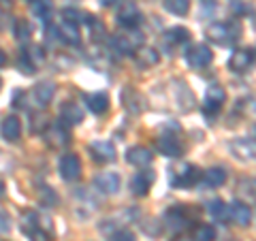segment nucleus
Segmentation results:
<instances>
[{
    "instance_id": "1",
    "label": "nucleus",
    "mask_w": 256,
    "mask_h": 241,
    "mask_svg": "<svg viewBox=\"0 0 256 241\" xmlns=\"http://www.w3.org/2000/svg\"><path fill=\"white\" fill-rule=\"evenodd\" d=\"M207 36L218 45H233L242 36V26L237 22H218L207 28Z\"/></svg>"
},
{
    "instance_id": "2",
    "label": "nucleus",
    "mask_w": 256,
    "mask_h": 241,
    "mask_svg": "<svg viewBox=\"0 0 256 241\" xmlns=\"http://www.w3.org/2000/svg\"><path fill=\"white\" fill-rule=\"evenodd\" d=\"M24 232L32 239V241H47L54 237V228H52V220L38 214H28V218L24 220Z\"/></svg>"
},
{
    "instance_id": "3",
    "label": "nucleus",
    "mask_w": 256,
    "mask_h": 241,
    "mask_svg": "<svg viewBox=\"0 0 256 241\" xmlns=\"http://www.w3.org/2000/svg\"><path fill=\"white\" fill-rule=\"evenodd\" d=\"M201 171L194 164H182L180 168H175L171 173V184L175 188H192L196 186L198 180H201Z\"/></svg>"
},
{
    "instance_id": "4",
    "label": "nucleus",
    "mask_w": 256,
    "mask_h": 241,
    "mask_svg": "<svg viewBox=\"0 0 256 241\" xmlns=\"http://www.w3.org/2000/svg\"><path fill=\"white\" fill-rule=\"evenodd\" d=\"M186 60L192 68H207L214 60V54L205 43H196L186 52Z\"/></svg>"
},
{
    "instance_id": "5",
    "label": "nucleus",
    "mask_w": 256,
    "mask_h": 241,
    "mask_svg": "<svg viewBox=\"0 0 256 241\" xmlns=\"http://www.w3.org/2000/svg\"><path fill=\"white\" fill-rule=\"evenodd\" d=\"M58 171L62 175V180L75 182V180L82 178V160H79V156H75V154H64L58 162Z\"/></svg>"
},
{
    "instance_id": "6",
    "label": "nucleus",
    "mask_w": 256,
    "mask_h": 241,
    "mask_svg": "<svg viewBox=\"0 0 256 241\" xmlns=\"http://www.w3.org/2000/svg\"><path fill=\"white\" fill-rule=\"evenodd\" d=\"M116 20H118V24L122 28H126V30H132V28H137L139 24H141V11L137 9V4H132V2H126L122 9L118 11V15H116Z\"/></svg>"
},
{
    "instance_id": "7",
    "label": "nucleus",
    "mask_w": 256,
    "mask_h": 241,
    "mask_svg": "<svg viewBox=\"0 0 256 241\" xmlns=\"http://www.w3.org/2000/svg\"><path fill=\"white\" fill-rule=\"evenodd\" d=\"M224 98H226V92H224L220 86H212L205 94V105H203L205 116L212 118V116L218 114V111L222 109V105H224Z\"/></svg>"
},
{
    "instance_id": "8",
    "label": "nucleus",
    "mask_w": 256,
    "mask_h": 241,
    "mask_svg": "<svg viewBox=\"0 0 256 241\" xmlns=\"http://www.w3.org/2000/svg\"><path fill=\"white\" fill-rule=\"evenodd\" d=\"M256 62V52L254 50H239L230 56L228 68L233 73H246L248 68H252V64Z\"/></svg>"
},
{
    "instance_id": "9",
    "label": "nucleus",
    "mask_w": 256,
    "mask_h": 241,
    "mask_svg": "<svg viewBox=\"0 0 256 241\" xmlns=\"http://www.w3.org/2000/svg\"><path fill=\"white\" fill-rule=\"evenodd\" d=\"M45 139L54 148H64V146L70 143V132L66 130V126H64L62 122H56L45 130Z\"/></svg>"
},
{
    "instance_id": "10",
    "label": "nucleus",
    "mask_w": 256,
    "mask_h": 241,
    "mask_svg": "<svg viewBox=\"0 0 256 241\" xmlns=\"http://www.w3.org/2000/svg\"><path fill=\"white\" fill-rule=\"evenodd\" d=\"M88 150H90V156L96 162H111L116 158V146L111 141H94Z\"/></svg>"
},
{
    "instance_id": "11",
    "label": "nucleus",
    "mask_w": 256,
    "mask_h": 241,
    "mask_svg": "<svg viewBox=\"0 0 256 241\" xmlns=\"http://www.w3.org/2000/svg\"><path fill=\"white\" fill-rule=\"evenodd\" d=\"M94 186L100 192H105V194H116V192L120 190V175L116 171L98 173L94 178Z\"/></svg>"
},
{
    "instance_id": "12",
    "label": "nucleus",
    "mask_w": 256,
    "mask_h": 241,
    "mask_svg": "<svg viewBox=\"0 0 256 241\" xmlns=\"http://www.w3.org/2000/svg\"><path fill=\"white\" fill-rule=\"evenodd\" d=\"M228 148L239 160H256V141L254 139H235Z\"/></svg>"
},
{
    "instance_id": "13",
    "label": "nucleus",
    "mask_w": 256,
    "mask_h": 241,
    "mask_svg": "<svg viewBox=\"0 0 256 241\" xmlns=\"http://www.w3.org/2000/svg\"><path fill=\"white\" fill-rule=\"evenodd\" d=\"M156 146H158V150L162 152L164 156H169V158H180L184 154V146L178 139H175L173 134H160L158 141H156Z\"/></svg>"
},
{
    "instance_id": "14",
    "label": "nucleus",
    "mask_w": 256,
    "mask_h": 241,
    "mask_svg": "<svg viewBox=\"0 0 256 241\" xmlns=\"http://www.w3.org/2000/svg\"><path fill=\"white\" fill-rule=\"evenodd\" d=\"M228 216L239 226H248V224L252 222V210L246 203H242V200H233V203L228 205Z\"/></svg>"
},
{
    "instance_id": "15",
    "label": "nucleus",
    "mask_w": 256,
    "mask_h": 241,
    "mask_svg": "<svg viewBox=\"0 0 256 241\" xmlns=\"http://www.w3.org/2000/svg\"><path fill=\"white\" fill-rule=\"evenodd\" d=\"M0 134H2L4 141H11L15 143L22 136V122L15 116H6L0 124Z\"/></svg>"
},
{
    "instance_id": "16",
    "label": "nucleus",
    "mask_w": 256,
    "mask_h": 241,
    "mask_svg": "<svg viewBox=\"0 0 256 241\" xmlns=\"http://www.w3.org/2000/svg\"><path fill=\"white\" fill-rule=\"evenodd\" d=\"M152 160H154L152 152L143 146H134L126 152V162L132 166H148V164H152Z\"/></svg>"
},
{
    "instance_id": "17",
    "label": "nucleus",
    "mask_w": 256,
    "mask_h": 241,
    "mask_svg": "<svg viewBox=\"0 0 256 241\" xmlns=\"http://www.w3.org/2000/svg\"><path fill=\"white\" fill-rule=\"evenodd\" d=\"M54 94H56V84L54 82H43V84L34 86V90H32V98H34V102L38 107H47L52 102Z\"/></svg>"
},
{
    "instance_id": "18",
    "label": "nucleus",
    "mask_w": 256,
    "mask_h": 241,
    "mask_svg": "<svg viewBox=\"0 0 256 241\" xmlns=\"http://www.w3.org/2000/svg\"><path fill=\"white\" fill-rule=\"evenodd\" d=\"M152 184H154V173H152V171H141V173H137L132 178L130 190L137 196H146L150 192V188H152Z\"/></svg>"
},
{
    "instance_id": "19",
    "label": "nucleus",
    "mask_w": 256,
    "mask_h": 241,
    "mask_svg": "<svg viewBox=\"0 0 256 241\" xmlns=\"http://www.w3.org/2000/svg\"><path fill=\"white\" fill-rule=\"evenodd\" d=\"M190 41V32L188 28H182V26H175V28H169L162 34V43L166 47H180L184 43Z\"/></svg>"
},
{
    "instance_id": "20",
    "label": "nucleus",
    "mask_w": 256,
    "mask_h": 241,
    "mask_svg": "<svg viewBox=\"0 0 256 241\" xmlns=\"http://www.w3.org/2000/svg\"><path fill=\"white\" fill-rule=\"evenodd\" d=\"M60 120L64 124H82L84 122V111L79 105H75V102H64L62 109H60Z\"/></svg>"
},
{
    "instance_id": "21",
    "label": "nucleus",
    "mask_w": 256,
    "mask_h": 241,
    "mask_svg": "<svg viewBox=\"0 0 256 241\" xmlns=\"http://www.w3.org/2000/svg\"><path fill=\"white\" fill-rule=\"evenodd\" d=\"M86 102H88V107H90L92 114H96V116L105 114V111L109 109V96H107L105 92L86 94Z\"/></svg>"
},
{
    "instance_id": "22",
    "label": "nucleus",
    "mask_w": 256,
    "mask_h": 241,
    "mask_svg": "<svg viewBox=\"0 0 256 241\" xmlns=\"http://www.w3.org/2000/svg\"><path fill=\"white\" fill-rule=\"evenodd\" d=\"M134 58H137L139 66L150 68V66H156L160 62V54L156 50H152V47H139L137 54H134Z\"/></svg>"
},
{
    "instance_id": "23",
    "label": "nucleus",
    "mask_w": 256,
    "mask_h": 241,
    "mask_svg": "<svg viewBox=\"0 0 256 241\" xmlns=\"http://www.w3.org/2000/svg\"><path fill=\"white\" fill-rule=\"evenodd\" d=\"M111 45H114L116 52H120V54H132V52L139 50V41L134 36H128V34L116 36L114 41H111Z\"/></svg>"
},
{
    "instance_id": "24",
    "label": "nucleus",
    "mask_w": 256,
    "mask_h": 241,
    "mask_svg": "<svg viewBox=\"0 0 256 241\" xmlns=\"http://www.w3.org/2000/svg\"><path fill=\"white\" fill-rule=\"evenodd\" d=\"M203 180H205V184L210 188H218V186H222V184L226 182V171H224L222 166H212V168H207V171L203 173Z\"/></svg>"
},
{
    "instance_id": "25",
    "label": "nucleus",
    "mask_w": 256,
    "mask_h": 241,
    "mask_svg": "<svg viewBox=\"0 0 256 241\" xmlns=\"http://www.w3.org/2000/svg\"><path fill=\"white\" fill-rule=\"evenodd\" d=\"M58 34L64 43H68V45H79V28L73 26V24H68V22H62L60 24V28H58Z\"/></svg>"
},
{
    "instance_id": "26",
    "label": "nucleus",
    "mask_w": 256,
    "mask_h": 241,
    "mask_svg": "<svg viewBox=\"0 0 256 241\" xmlns=\"http://www.w3.org/2000/svg\"><path fill=\"white\" fill-rule=\"evenodd\" d=\"M207 212H210V216L214 220H226L228 218V205H224V200L220 198H214L207 203Z\"/></svg>"
},
{
    "instance_id": "27",
    "label": "nucleus",
    "mask_w": 256,
    "mask_h": 241,
    "mask_svg": "<svg viewBox=\"0 0 256 241\" xmlns=\"http://www.w3.org/2000/svg\"><path fill=\"white\" fill-rule=\"evenodd\" d=\"M166 220H169V224L173 228H180L184 226V224L188 222V216H186V205H175L173 210L166 214Z\"/></svg>"
},
{
    "instance_id": "28",
    "label": "nucleus",
    "mask_w": 256,
    "mask_h": 241,
    "mask_svg": "<svg viewBox=\"0 0 256 241\" xmlns=\"http://www.w3.org/2000/svg\"><path fill=\"white\" fill-rule=\"evenodd\" d=\"M216 239V228L212 224H198L192 228V241H214Z\"/></svg>"
},
{
    "instance_id": "29",
    "label": "nucleus",
    "mask_w": 256,
    "mask_h": 241,
    "mask_svg": "<svg viewBox=\"0 0 256 241\" xmlns=\"http://www.w3.org/2000/svg\"><path fill=\"white\" fill-rule=\"evenodd\" d=\"M30 9H32V13H34L36 18L47 20L50 18V13H52V9H54V2L52 0H30Z\"/></svg>"
},
{
    "instance_id": "30",
    "label": "nucleus",
    "mask_w": 256,
    "mask_h": 241,
    "mask_svg": "<svg viewBox=\"0 0 256 241\" xmlns=\"http://www.w3.org/2000/svg\"><path fill=\"white\" fill-rule=\"evenodd\" d=\"M18 66L24 75H34L36 73V62H34V54H28V52H24L20 56V62H18Z\"/></svg>"
},
{
    "instance_id": "31",
    "label": "nucleus",
    "mask_w": 256,
    "mask_h": 241,
    "mask_svg": "<svg viewBox=\"0 0 256 241\" xmlns=\"http://www.w3.org/2000/svg\"><path fill=\"white\" fill-rule=\"evenodd\" d=\"M164 9L182 18V15L190 11V0H164Z\"/></svg>"
},
{
    "instance_id": "32",
    "label": "nucleus",
    "mask_w": 256,
    "mask_h": 241,
    "mask_svg": "<svg viewBox=\"0 0 256 241\" xmlns=\"http://www.w3.org/2000/svg\"><path fill=\"white\" fill-rule=\"evenodd\" d=\"M62 18H64V22L73 24V26H79V24L84 22L82 18H88V15L82 13V11H75V9H64V11H62Z\"/></svg>"
},
{
    "instance_id": "33",
    "label": "nucleus",
    "mask_w": 256,
    "mask_h": 241,
    "mask_svg": "<svg viewBox=\"0 0 256 241\" xmlns=\"http://www.w3.org/2000/svg\"><path fill=\"white\" fill-rule=\"evenodd\" d=\"M28 34H30L28 22L26 20H18V22H15V36H18L20 41H24V38H28Z\"/></svg>"
},
{
    "instance_id": "34",
    "label": "nucleus",
    "mask_w": 256,
    "mask_h": 241,
    "mask_svg": "<svg viewBox=\"0 0 256 241\" xmlns=\"http://www.w3.org/2000/svg\"><path fill=\"white\" fill-rule=\"evenodd\" d=\"M109 241H137V239H134V235L130 230H118L109 237Z\"/></svg>"
},
{
    "instance_id": "35",
    "label": "nucleus",
    "mask_w": 256,
    "mask_h": 241,
    "mask_svg": "<svg viewBox=\"0 0 256 241\" xmlns=\"http://www.w3.org/2000/svg\"><path fill=\"white\" fill-rule=\"evenodd\" d=\"M4 64H6V54L0 50V66H4Z\"/></svg>"
},
{
    "instance_id": "36",
    "label": "nucleus",
    "mask_w": 256,
    "mask_h": 241,
    "mask_svg": "<svg viewBox=\"0 0 256 241\" xmlns=\"http://www.w3.org/2000/svg\"><path fill=\"white\" fill-rule=\"evenodd\" d=\"M98 2H100V4H105V6H111V4H116L118 0H98Z\"/></svg>"
},
{
    "instance_id": "37",
    "label": "nucleus",
    "mask_w": 256,
    "mask_h": 241,
    "mask_svg": "<svg viewBox=\"0 0 256 241\" xmlns=\"http://www.w3.org/2000/svg\"><path fill=\"white\" fill-rule=\"evenodd\" d=\"M15 2V0H0V4H4V6H11Z\"/></svg>"
},
{
    "instance_id": "38",
    "label": "nucleus",
    "mask_w": 256,
    "mask_h": 241,
    "mask_svg": "<svg viewBox=\"0 0 256 241\" xmlns=\"http://www.w3.org/2000/svg\"><path fill=\"white\" fill-rule=\"evenodd\" d=\"M2 194H4V184L0 182V196H2Z\"/></svg>"
},
{
    "instance_id": "39",
    "label": "nucleus",
    "mask_w": 256,
    "mask_h": 241,
    "mask_svg": "<svg viewBox=\"0 0 256 241\" xmlns=\"http://www.w3.org/2000/svg\"><path fill=\"white\" fill-rule=\"evenodd\" d=\"M0 90H2V79H0Z\"/></svg>"
},
{
    "instance_id": "40",
    "label": "nucleus",
    "mask_w": 256,
    "mask_h": 241,
    "mask_svg": "<svg viewBox=\"0 0 256 241\" xmlns=\"http://www.w3.org/2000/svg\"><path fill=\"white\" fill-rule=\"evenodd\" d=\"M254 134H256V130H254Z\"/></svg>"
}]
</instances>
